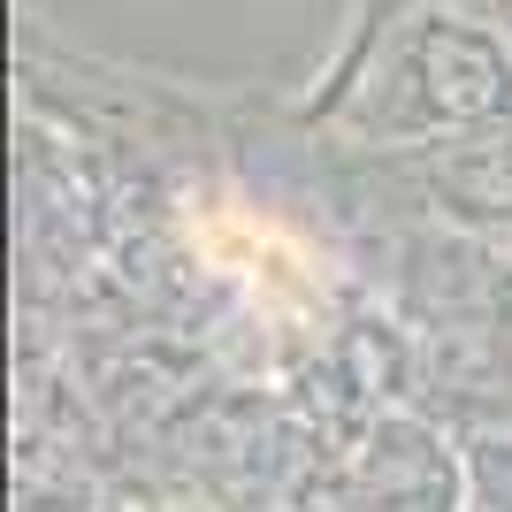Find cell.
I'll return each instance as SVG.
<instances>
[{
    "label": "cell",
    "instance_id": "cell-1",
    "mask_svg": "<svg viewBox=\"0 0 512 512\" xmlns=\"http://www.w3.org/2000/svg\"><path fill=\"white\" fill-rule=\"evenodd\" d=\"M192 253L207 260L214 276L245 283L268 314H314V291H321V260L299 230H283L276 214L260 207H199L192 214Z\"/></svg>",
    "mask_w": 512,
    "mask_h": 512
}]
</instances>
